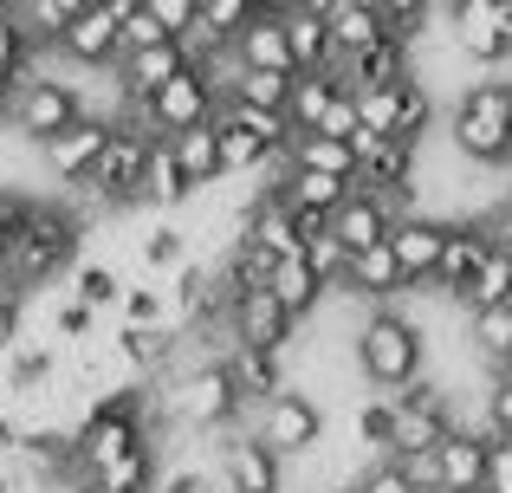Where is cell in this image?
Returning a JSON list of instances; mask_svg holds the SVG:
<instances>
[{
  "instance_id": "cell-23",
  "label": "cell",
  "mask_w": 512,
  "mask_h": 493,
  "mask_svg": "<svg viewBox=\"0 0 512 493\" xmlns=\"http://www.w3.org/2000/svg\"><path fill=\"white\" fill-rule=\"evenodd\" d=\"M467 351L500 377L512 370V305H493V312H467Z\"/></svg>"
},
{
  "instance_id": "cell-7",
  "label": "cell",
  "mask_w": 512,
  "mask_h": 493,
  "mask_svg": "<svg viewBox=\"0 0 512 493\" xmlns=\"http://www.w3.org/2000/svg\"><path fill=\"white\" fill-rule=\"evenodd\" d=\"M143 163H150V137H143L137 124H117L111 150L98 156V169H91L85 189L98 195L104 208H130V202L143 195Z\"/></svg>"
},
{
  "instance_id": "cell-4",
  "label": "cell",
  "mask_w": 512,
  "mask_h": 493,
  "mask_svg": "<svg viewBox=\"0 0 512 493\" xmlns=\"http://www.w3.org/2000/svg\"><path fill=\"white\" fill-rule=\"evenodd\" d=\"M163 409H169V422H182V429L214 435V429H227L247 403H240V390H234V377H227L221 357H201L195 370H182V377L169 383Z\"/></svg>"
},
{
  "instance_id": "cell-42",
  "label": "cell",
  "mask_w": 512,
  "mask_h": 493,
  "mask_svg": "<svg viewBox=\"0 0 512 493\" xmlns=\"http://www.w3.org/2000/svg\"><path fill=\"white\" fill-rule=\"evenodd\" d=\"M487 241L500 247V253H512V195H506V202L487 215Z\"/></svg>"
},
{
  "instance_id": "cell-16",
  "label": "cell",
  "mask_w": 512,
  "mask_h": 493,
  "mask_svg": "<svg viewBox=\"0 0 512 493\" xmlns=\"http://www.w3.org/2000/svg\"><path fill=\"white\" fill-rule=\"evenodd\" d=\"M487 455H493V435L487 429H467L454 422V435L435 448V474L441 493H467V487H487Z\"/></svg>"
},
{
  "instance_id": "cell-38",
  "label": "cell",
  "mask_w": 512,
  "mask_h": 493,
  "mask_svg": "<svg viewBox=\"0 0 512 493\" xmlns=\"http://www.w3.org/2000/svg\"><path fill=\"white\" fill-rule=\"evenodd\" d=\"M182 241H188L182 228H150L143 234V260L150 266H182Z\"/></svg>"
},
{
  "instance_id": "cell-6",
  "label": "cell",
  "mask_w": 512,
  "mask_h": 493,
  "mask_svg": "<svg viewBox=\"0 0 512 493\" xmlns=\"http://www.w3.org/2000/svg\"><path fill=\"white\" fill-rule=\"evenodd\" d=\"M7 117L33 150H46L59 130H72L78 117H85V98H78L72 85H59V78H20L13 98H7Z\"/></svg>"
},
{
  "instance_id": "cell-45",
  "label": "cell",
  "mask_w": 512,
  "mask_h": 493,
  "mask_svg": "<svg viewBox=\"0 0 512 493\" xmlns=\"http://www.w3.org/2000/svg\"><path fill=\"white\" fill-rule=\"evenodd\" d=\"M0 111H7V98H0Z\"/></svg>"
},
{
  "instance_id": "cell-41",
  "label": "cell",
  "mask_w": 512,
  "mask_h": 493,
  "mask_svg": "<svg viewBox=\"0 0 512 493\" xmlns=\"http://www.w3.org/2000/svg\"><path fill=\"white\" fill-rule=\"evenodd\" d=\"M487 493H512V442H493V455H487Z\"/></svg>"
},
{
  "instance_id": "cell-15",
  "label": "cell",
  "mask_w": 512,
  "mask_h": 493,
  "mask_svg": "<svg viewBox=\"0 0 512 493\" xmlns=\"http://www.w3.org/2000/svg\"><path fill=\"white\" fill-rule=\"evenodd\" d=\"M234 72H273V78H299L292 72V46H286V26H279V7H260L253 26L227 46Z\"/></svg>"
},
{
  "instance_id": "cell-32",
  "label": "cell",
  "mask_w": 512,
  "mask_h": 493,
  "mask_svg": "<svg viewBox=\"0 0 512 493\" xmlns=\"http://www.w3.org/2000/svg\"><path fill=\"white\" fill-rule=\"evenodd\" d=\"M389 435H396V403H389V396H370V403L357 409V442L389 461Z\"/></svg>"
},
{
  "instance_id": "cell-10",
  "label": "cell",
  "mask_w": 512,
  "mask_h": 493,
  "mask_svg": "<svg viewBox=\"0 0 512 493\" xmlns=\"http://www.w3.org/2000/svg\"><path fill=\"white\" fill-rule=\"evenodd\" d=\"M117 20H124V0H104V7H78V20L59 33V52L72 65H85V72H104V65L124 59V33H117Z\"/></svg>"
},
{
  "instance_id": "cell-11",
  "label": "cell",
  "mask_w": 512,
  "mask_h": 493,
  "mask_svg": "<svg viewBox=\"0 0 512 493\" xmlns=\"http://www.w3.org/2000/svg\"><path fill=\"white\" fill-rule=\"evenodd\" d=\"M227 325H234L240 351H273V357H286L292 331H299L286 312H279L273 292H240V299H227Z\"/></svg>"
},
{
  "instance_id": "cell-5",
  "label": "cell",
  "mask_w": 512,
  "mask_h": 493,
  "mask_svg": "<svg viewBox=\"0 0 512 493\" xmlns=\"http://www.w3.org/2000/svg\"><path fill=\"white\" fill-rule=\"evenodd\" d=\"M253 442H260V448H273L279 461H299V455H312V448L325 442V403L286 383V390H279L273 403H260V422H253Z\"/></svg>"
},
{
  "instance_id": "cell-37",
  "label": "cell",
  "mask_w": 512,
  "mask_h": 493,
  "mask_svg": "<svg viewBox=\"0 0 512 493\" xmlns=\"http://www.w3.org/2000/svg\"><path fill=\"white\" fill-rule=\"evenodd\" d=\"M26 195H0V279H7V253H13V241H20V221H26Z\"/></svg>"
},
{
  "instance_id": "cell-1",
  "label": "cell",
  "mask_w": 512,
  "mask_h": 493,
  "mask_svg": "<svg viewBox=\"0 0 512 493\" xmlns=\"http://www.w3.org/2000/svg\"><path fill=\"white\" fill-rule=\"evenodd\" d=\"M350 357H357V377L370 383V390H383V396H402L409 383L428 377V338H422V325H415L409 312H396V305H383V312L363 318L357 338H350Z\"/></svg>"
},
{
  "instance_id": "cell-26",
  "label": "cell",
  "mask_w": 512,
  "mask_h": 493,
  "mask_svg": "<svg viewBox=\"0 0 512 493\" xmlns=\"http://www.w3.org/2000/svg\"><path fill=\"white\" fill-rule=\"evenodd\" d=\"M169 156H175V169L188 176V189H208V182H221V156H214V124H208V130H188V137H169Z\"/></svg>"
},
{
  "instance_id": "cell-8",
  "label": "cell",
  "mask_w": 512,
  "mask_h": 493,
  "mask_svg": "<svg viewBox=\"0 0 512 493\" xmlns=\"http://www.w3.org/2000/svg\"><path fill=\"white\" fill-rule=\"evenodd\" d=\"M448 39L467 65H512V39H506V20H500V0H454L448 7Z\"/></svg>"
},
{
  "instance_id": "cell-24",
  "label": "cell",
  "mask_w": 512,
  "mask_h": 493,
  "mask_svg": "<svg viewBox=\"0 0 512 493\" xmlns=\"http://www.w3.org/2000/svg\"><path fill=\"white\" fill-rule=\"evenodd\" d=\"M331 98H338V78H331V72H318V78H292V98H286V124H292V137H312V130L325 124Z\"/></svg>"
},
{
  "instance_id": "cell-43",
  "label": "cell",
  "mask_w": 512,
  "mask_h": 493,
  "mask_svg": "<svg viewBox=\"0 0 512 493\" xmlns=\"http://www.w3.org/2000/svg\"><path fill=\"white\" fill-rule=\"evenodd\" d=\"M500 20H506V39H512V0H500Z\"/></svg>"
},
{
  "instance_id": "cell-28",
  "label": "cell",
  "mask_w": 512,
  "mask_h": 493,
  "mask_svg": "<svg viewBox=\"0 0 512 493\" xmlns=\"http://www.w3.org/2000/svg\"><path fill=\"white\" fill-rule=\"evenodd\" d=\"M13 20L26 26L33 52H39V46H59V33L78 20V0H20V7H13Z\"/></svg>"
},
{
  "instance_id": "cell-30",
  "label": "cell",
  "mask_w": 512,
  "mask_h": 493,
  "mask_svg": "<svg viewBox=\"0 0 512 493\" xmlns=\"http://www.w3.org/2000/svg\"><path fill=\"white\" fill-rule=\"evenodd\" d=\"M396 124H402V85L357 91V137H396Z\"/></svg>"
},
{
  "instance_id": "cell-25",
  "label": "cell",
  "mask_w": 512,
  "mask_h": 493,
  "mask_svg": "<svg viewBox=\"0 0 512 493\" xmlns=\"http://www.w3.org/2000/svg\"><path fill=\"white\" fill-rule=\"evenodd\" d=\"M188 176L175 169V156H169V143H150V163H143V195L137 202H156V208H182L188 202Z\"/></svg>"
},
{
  "instance_id": "cell-12",
  "label": "cell",
  "mask_w": 512,
  "mask_h": 493,
  "mask_svg": "<svg viewBox=\"0 0 512 493\" xmlns=\"http://www.w3.org/2000/svg\"><path fill=\"white\" fill-rule=\"evenodd\" d=\"M188 65H195V59H188L182 39H156V46L124 52V59H117V85H124V104H150L175 72H188Z\"/></svg>"
},
{
  "instance_id": "cell-9",
  "label": "cell",
  "mask_w": 512,
  "mask_h": 493,
  "mask_svg": "<svg viewBox=\"0 0 512 493\" xmlns=\"http://www.w3.org/2000/svg\"><path fill=\"white\" fill-rule=\"evenodd\" d=\"M111 137H117V124L111 117H98V111H85L72 130H59V137L39 150V163L52 169V182H72V189H85L91 182V169H98V156L111 150Z\"/></svg>"
},
{
  "instance_id": "cell-39",
  "label": "cell",
  "mask_w": 512,
  "mask_h": 493,
  "mask_svg": "<svg viewBox=\"0 0 512 493\" xmlns=\"http://www.w3.org/2000/svg\"><path fill=\"white\" fill-rule=\"evenodd\" d=\"M357 493H415V481L402 474V461H376V468H363Z\"/></svg>"
},
{
  "instance_id": "cell-33",
  "label": "cell",
  "mask_w": 512,
  "mask_h": 493,
  "mask_svg": "<svg viewBox=\"0 0 512 493\" xmlns=\"http://www.w3.org/2000/svg\"><path fill=\"white\" fill-rule=\"evenodd\" d=\"M72 299H78V305H91V312H104V305H117V299H124V286H117V273H111V266H78Z\"/></svg>"
},
{
  "instance_id": "cell-34",
  "label": "cell",
  "mask_w": 512,
  "mask_h": 493,
  "mask_svg": "<svg viewBox=\"0 0 512 493\" xmlns=\"http://www.w3.org/2000/svg\"><path fill=\"white\" fill-rule=\"evenodd\" d=\"M143 13L163 26V39H188V33H195V0H143Z\"/></svg>"
},
{
  "instance_id": "cell-19",
  "label": "cell",
  "mask_w": 512,
  "mask_h": 493,
  "mask_svg": "<svg viewBox=\"0 0 512 493\" xmlns=\"http://www.w3.org/2000/svg\"><path fill=\"white\" fill-rule=\"evenodd\" d=\"M325 33H331V52H338V65L357 59V52H370L376 39H383L376 0H325Z\"/></svg>"
},
{
  "instance_id": "cell-18",
  "label": "cell",
  "mask_w": 512,
  "mask_h": 493,
  "mask_svg": "<svg viewBox=\"0 0 512 493\" xmlns=\"http://www.w3.org/2000/svg\"><path fill=\"white\" fill-rule=\"evenodd\" d=\"M487 247H493L487 228H448V241H441V266H435V292H441V299H461V292L474 286Z\"/></svg>"
},
{
  "instance_id": "cell-21",
  "label": "cell",
  "mask_w": 512,
  "mask_h": 493,
  "mask_svg": "<svg viewBox=\"0 0 512 493\" xmlns=\"http://www.w3.org/2000/svg\"><path fill=\"white\" fill-rule=\"evenodd\" d=\"M221 364H227V377H234L240 403H253V409L273 403V396L286 390V357H273V351H240V344H234Z\"/></svg>"
},
{
  "instance_id": "cell-40",
  "label": "cell",
  "mask_w": 512,
  "mask_h": 493,
  "mask_svg": "<svg viewBox=\"0 0 512 493\" xmlns=\"http://www.w3.org/2000/svg\"><path fill=\"white\" fill-rule=\"evenodd\" d=\"M13 344H20V292L0 286V364L13 357Z\"/></svg>"
},
{
  "instance_id": "cell-22",
  "label": "cell",
  "mask_w": 512,
  "mask_h": 493,
  "mask_svg": "<svg viewBox=\"0 0 512 493\" xmlns=\"http://www.w3.org/2000/svg\"><path fill=\"white\" fill-rule=\"evenodd\" d=\"M266 292L279 299V312H286L292 325H299V318H312L318 305L331 299V292L318 286V273L305 266V253H292V260H279V266H273V279H266Z\"/></svg>"
},
{
  "instance_id": "cell-20",
  "label": "cell",
  "mask_w": 512,
  "mask_h": 493,
  "mask_svg": "<svg viewBox=\"0 0 512 493\" xmlns=\"http://www.w3.org/2000/svg\"><path fill=\"white\" fill-rule=\"evenodd\" d=\"M389 208L376 202V195H363V189H350V202L331 215V234H338V247L344 253H370V247H383L389 241Z\"/></svg>"
},
{
  "instance_id": "cell-31",
  "label": "cell",
  "mask_w": 512,
  "mask_h": 493,
  "mask_svg": "<svg viewBox=\"0 0 512 493\" xmlns=\"http://www.w3.org/2000/svg\"><path fill=\"white\" fill-rule=\"evenodd\" d=\"M26 59H33V39H26V26L13 20V7H0V85H20Z\"/></svg>"
},
{
  "instance_id": "cell-29",
  "label": "cell",
  "mask_w": 512,
  "mask_h": 493,
  "mask_svg": "<svg viewBox=\"0 0 512 493\" xmlns=\"http://www.w3.org/2000/svg\"><path fill=\"white\" fill-rule=\"evenodd\" d=\"M214 156H221V176H247V169L273 163V150L253 143L247 130H234V124H214Z\"/></svg>"
},
{
  "instance_id": "cell-36",
  "label": "cell",
  "mask_w": 512,
  "mask_h": 493,
  "mask_svg": "<svg viewBox=\"0 0 512 493\" xmlns=\"http://www.w3.org/2000/svg\"><path fill=\"white\" fill-rule=\"evenodd\" d=\"M312 137H331V143H357V98H331V111H325V124L312 130Z\"/></svg>"
},
{
  "instance_id": "cell-35",
  "label": "cell",
  "mask_w": 512,
  "mask_h": 493,
  "mask_svg": "<svg viewBox=\"0 0 512 493\" xmlns=\"http://www.w3.org/2000/svg\"><path fill=\"white\" fill-rule=\"evenodd\" d=\"M117 33H124V52H137V46H156V39H163V26L143 13V0H124V20H117Z\"/></svg>"
},
{
  "instance_id": "cell-14",
  "label": "cell",
  "mask_w": 512,
  "mask_h": 493,
  "mask_svg": "<svg viewBox=\"0 0 512 493\" xmlns=\"http://www.w3.org/2000/svg\"><path fill=\"white\" fill-rule=\"evenodd\" d=\"M441 241H448V228H441L435 215H409V221H396V228H389V253H396L402 286H435Z\"/></svg>"
},
{
  "instance_id": "cell-2",
  "label": "cell",
  "mask_w": 512,
  "mask_h": 493,
  "mask_svg": "<svg viewBox=\"0 0 512 493\" xmlns=\"http://www.w3.org/2000/svg\"><path fill=\"white\" fill-rule=\"evenodd\" d=\"M454 156H467L474 169H506L512 163V72H487L461 91L448 117Z\"/></svg>"
},
{
  "instance_id": "cell-17",
  "label": "cell",
  "mask_w": 512,
  "mask_h": 493,
  "mask_svg": "<svg viewBox=\"0 0 512 493\" xmlns=\"http://www.w3.org/2000/svg\"><path fill=\"white\" fill-rule=\"evenodd\" d=\"M221 481L227 493H286V461L273 448H260L253 435H234L221 448Z\"/></svg>"
},
{
  "instance_id": "cell-3",
  "label": "cell",
  "mask_w": 512,
  "mask_h": 493,
  "mask_svg": "<svg viewBox=\"0 0 512 493\" xmlns=\"http://www.w3.org/2000/svg\"><path fill=\"white\" fill-rule=\"evenodd\" d=\"M78 241H85V215L59 202H33L20 221V241L7 253V286H46L59 266H72Z\"/></svg>"
},
{
  "instance_id": "cell-27",
  "label": "cell",
  "mask_w": 512,
  "mask_h": 493,
  "mask_svg": "<svg viewBox=\"0 0 512 493\" xmlns=\"http://www.w3.org/2000/svg\"><path fill=\"white\" fill-rule=\"evenodd\" d=\"M461 305H467V312H493V305H512V253L487 247V260H480L474 286L461 292Z\"/></svg>"
},
{
  "instance_id": "cell-13",
  "label": "cell",
  "mask_w": 512,
  "mask_h": 493,
  "mask_svg": "<svg viewBox=\"0 0 512 493\" xmlns=\"http://www.w3.org/2000/svg\"><path fill=\"white\" fill-rule=\"evenodd\" d=\"M279 26H286L292 72H299V78L338 72V52H331V33H325V0H299V7H279Z\"/></svg>"
},
{
  "instance_id": "cell-44",
  "label": "cell",
  "mask_w": 512,
  "mask_h": 493,
  "mask_svg": "<svg viewBox=\"0 0 512 493\" xmlns=\"http://www.w3.org/2000/svg\"><path fill=\"white\" fill-rule=\"evenodd\" d=\"M467 493H487V487H467Z\"/></svg>"
}]
</instances>
